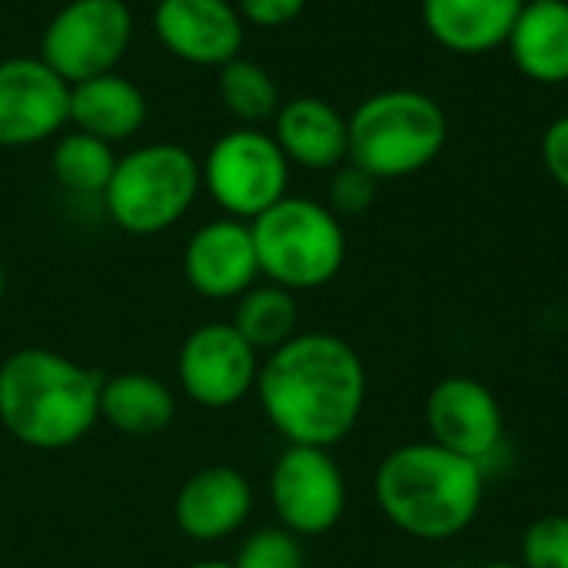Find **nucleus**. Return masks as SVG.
Segmentation results:
<instances>
[{
    "mask_svg": "<svg viewBox=\"0 0 568 568\" xmlns=\"http://www.w3.org/2000/svg\"><path fill=\"white\" fill-rule=\"evenodd\" d=\"M363 356L333 333H296L260 359L256 399L286 446H339L366 409Z\"/></svg>",
    "mask_w": 568,
    "mask_h": 568,
    "instance_id": "obj_1",
    "label": "nucleus"
},
{
    "mask_svg": "<svg viewBox=\"0 0 568 568\" xmlns=\"http://www.w3.org/2000/svg\"><path fill=\"white\" fill-rule=\"evenodd\" d=\"M383 519L416 542H449L473 529L486 503V466L429 439L389 449L373 473Z\"/></svg>",
    "mask_w": 568,
    "mask_h": 568,
    "instance_id": "obj_2",
    "label": "nucleus"
},
{
    "mask_svg": "<svg viewBox=\"0 0 568 568\" xmlns=\"http://www.w3.org/2000/svg\"><path fill=\"white\" fill-rule=\"evenodd\" d=\"M103 376L63 353L27 346L0 363V426L27 449L77 446L100 419Z\"/></svg>",
    "mask_w": 568,
    "mask_h": 568,
    "instance_id": "obj_3",
    "label": "nucleus"
},
{
    "mask_svg": "<svg viewBox=\"0 0 568 568\" xmlns=\"http://www.w3.org/2000/svg\"><path fill=\"white\" fill-rule=\"evenodd\" d=\"M449 140L443 103L423 90L393 87L366 97L349 113V163L379 183L403 180L439 160Z\"/></svg>",
    "mask_w": 568,
    "mask_h": 568,
    "instance_id": "obj_4",
    "label": "nucleus"
},
{
    "mask_svg": "<svg viewBox=\"0 0 568 568\" xmlns=\"http://www.w3.org/2000/svg\"><path fill=\"white\" fill-rule=\"evenodd\" d=\"M260 276L290 293L320 290L333 283L346 263L343 220L320 200L283 196L253 223Z\"/></svg>",
    "mask_w": 568,
    "mask_h": 568,
    "instance_id": "obj_5",
    "label": "nucleus"
},
{
    "mask_svg": "<svg viewBox=\"0 0 568 568\" xmlns=\"http://www.w3.org/2000/svg\"><path fill=\"white\" fill-rule=\"evenodd\" d=\"M203 190L200 160L180 143H146L116 156L103 206L116 230L156 236L176 226Z\"/></svg>",
    "mask_w": 568,
    "mask_h": 568,
    "instance_id": "obj_6",
    "label": "nucleus"
},
{
    "mask_svg": "<svg viewBox=\"0 0 568 568\" xmlns=\"http://www.w3.org/2000/svg\"><path fill=\"white\" fill-rule=\"evenodd\" d=\"M203 190L213 203L243 223H253L290 190V160L283 156L273 133L240 126L223 133L206 160L200 163Z\"/></svg>",
    "mask_w": 568,
    "mask_h": 568,
    "instance_id": "obj_7",
    "label": "nucleus"
},
{
    "mask_svg": "<svg viewBox=\"0 0 568 568\" xmlns=\"http://www.w3.org/2000/svg\"><path fill=\"white\" fill-rule=\"evenodd\" d=\"M133 43V10L126 0H67L40 37V60L70 87L113 73Z\"/></svg>",
    "mask_w": 568,
    "mask_h": 568,
    "instance_id": "obj_8",
    "label": "nucleus"
},
{
    "mask_svg": "<svg viewBox=\"0 0 568 568\" xmlns=\"http://www.w3.org/2000/svg\"><path fill=\"white\" fill-rule=\"evenodd\" d=\"M270 503L293 536H326L346 513V476L329 449L286 446L270 473Z\"/></svg>",
    "mask_w": 568,
    "mask_h": 568,
    "instance_id": "obj_9",
    "label": "nucleus"
},
{
    "mask_svg": "<svg viewBox=\"0 0 568 568\" xmlns=\"http://www.w3.org/2000/svg\"><path fill=\"white\" fill-rule=\"evenodd\" d=\"M260 353L233 323L196 326L176 353V383L203 409H230L256 389Z\"/></svg>",
    "mask_w": 568,
    "mask_h": 568,
    "instance_id": "obj_10",
    "label": "nucleus"
},
{
    "mask_svg": "<svg viewBox=\"0 0 568 568\" xmlns=\"http://www.w3.org/2000/svg\"><path fill=\"white\" fill-rule=\"evenodd\" d=\"M429 443L489 466L506 443V413L499 396L476 376H446L426 396Z\"/></svg>",
    "mask_w": 568,
    "mask_h": 568,
    "instance_id": "obj_11",
    "label": "nucleus"
},
{
    "mask_svg": "<svg viewBox=\"0 0 568 568\" xmlns=\"http://www.w3.org/2000/svg\"><path fill=\"white\" fill-rule=\"evenodd\" d=\"M70 123V83L40 57L0 60V146L53 140Z\"/></svg>",
    "mask_w": 568,
    "mask_h": 568,
    "instance_id": "obj_12",
    "label": "nucleus"
},
{
    "mask_svg": "<svg viewBox=\"0 0 568 568\" xmlns=\"http://www.w3.org/2000/svg\"><path fill=\"white\" fill-rule=\"evenodd\" d=\"M153 30L176 60L193 67H223L243 57L246 23L233 0H160Z\"/></svg>",
    "mask_w": 568,
    "mask_h": 568,
    "instance_id": "obj_13",
    "label": "nucleus"
},
{
    "mask_svg": "<svg viewBox=\"0 0 568 568\" xmlns=\"http://www.w3.org/2000/svg\"><path fill=\"white\" fill-rule=\"evenodd\" d=\"M183 276L203 300H240L260 280L253 230L243 220L220 216L203 223L183 250Z\"/></svg>",
    "mask_w": 568,
    "mask_h": 568,
    "instance_id": "obj_14",
    "label": "nucleus"
},
{
    "mask_svg": "<svg viewBox=\"0 0 568 568\" xmlns=\"http://www.w3.org/2000/svg\"><path fill=\"white\" fill-rule=\"evenodd\" d=\"M250 513L253 486L233 466H206L193 473L173 499L176 529L200 546L236 536L250 523Z\"/></svg>",
    "mask_w": 568,
    "mask_h": 568,
    "instance_id": "obj_15",
    "label": "nucleus"
},
{
    "mask_svg": "<svg viewBox=\"0 0 568 568\" xmlns=\"http://www.w3.org/2000/svg\"><path fill=\"white\" fill-rule=\"evenodd\" d=\"M273 140L290 166L336 170L349 160V116L323 97H293L273 116Z\"/></svg>",
    "mask_w": 568,
    "mask_h": 568,
    "instance_id": "obj_16",
    "label": "nucleus"
},
{
    "mask_svg": "<svg viewBox=\"0 0 568 568\" xmlns=\"http://www.w3.org/2000/svg\"><path fill=\"white\" fill-rule=\"evenodd\" d=\"M526 0H423V27L459 57H483L506 47Z\"/></svg>",
    "mask_w": 568,
    "mask_h": 568,
    "instance_id": "obj_17",
    "label": "nucleus"
},
{
    "mask_svg": "<svg viewBox=\"0 0 568 568\" xmlns=\"http://www.w3.org/2000/svg\"><path fill=\"white\" fill-rule=\"evenodd\" d=\"M506 47L532 83H568V0H526Z\"/></svg>",
    "mask_w": 568,
    "mask_h": 568,
    "instance_id": "obj_18",
    "label": "nucleus"
},
{
    "mask_svg": "<svg viewBox=\"0 0 568 568\" xmlns=\"http://www.w3.org/2000/svg\"><path fill=\"white\" fill-rule=\"evenodd\" d=\"M70 123L73 130H83L106 143L130 140L146 123V97L116 70L90 77L70 87Z\"/></svg>",
    "mask_w": 568,
    "mask_h": 568,
    "instance_id": "obj_19",
    "label": "nucleus"
},
{
    "mask_svg": "<svg viewBox=\"0 0 568 568\" xmlns=\"http://www.w3.org/2000/svg\"><path fill=\"white\" fill-rule=\"evenodd\" d=\"M176 416L173 389L150 373H116L103 379L100 419L130 439H153L170 429Z\"/></svg>",
    "mask_w": 568,
    "mask_h": 568,
    "instance_id": "obj_20",
    "label": "nucleus"
},
{
    "mask_svg": "<svg viewBox=\"0 0 568 568\" xmlns=\"http://www.w3.org/2000/svg\"><path fill=\"white\" fill-rule=\"evenodd\" d=\"M230 323L260 356H270L300 333L296 293L276 286V283H256L236 300Z\"/></svg>",
    "mask_w": 568,
    "mask_h": 568,
    "instance_id": "obj_21",
    "label": "nucleus"
},
{
    "mask_svg": "<svg viewBox=\"0 0 568 568\" xmlns=\"http://www.w3.org/2000/svg\"><path fill=\"white\" fill-rule=\"evenodd\" d=\"M113 170H116L113 143L90 136L83 130H70V133L57 136L53 153H50V173L67 193L103 196Z\"/></svg>",
    "mask_w": 568,
    "mask_h": 568,
    "instance_id": "obj_22",
    "label": "nucleus"
},
{
    "mask_svg": "<svg viewBox=\"0 0 568 568\" xmlns=\"http://www.w3.org/2000/svg\"><path fill=\"white\" fill-rule=\"evenodd\" d=\"M216 90H220L226 113L240 126H260V123L273 120L280 103H283L280 87L270 77V70L260 67L256 60H246V57H236V60L220 67Z\"/></svg>",
    "mask_w": 568,
    "mask_h": 568,
    "instance_id": "obj_23",
    "label": "nucleus"
},
{
    "mask_svg": "<svg viewBox=\"0 0 568 568\" xmlns=\"http://www.w3.org/2000/svg\"><path fill=\"white\" fill-rule=\"evenodd\" d=\"M306 566V552H303V539L293 536L283 526H270V529H256L250 532L236 556L233 568H303Z\"/></svg>",
    "mask_w": 568,
    "mask_h": 568,
    "instance_id": "obj_24",
    "label": "nucleus"
},
{
    "mask_svg": "<svg viewBox=\"0 0 568 568\" xmlns=\"http://www.w3.org/2000/svg\"><path fill=\"white\" fill-rule=\"evenodd\" d=\"M523 568H568V516L549 513L526 526L519 542Z\"/></svg>",
    "mask_w": 568,
    "mask_h": 568,
    "instance_id": "obj_25",
    "label": "nucleus"
},
{
    "mask_svg": "<svg viewBox=\"0 0 568 568\" xmlns=\"http://www.w3.org/2000/svg\"><path fill=\"white\" fill-rule=\"evenodd\" d=\"M379 196V180L373 173H366L356 163H339L336 170H329V186H326V206L339 216V220H353L363 216L366 210H373Z\"/></svg>",
    "mask_w": 568,
    "mask_h": 568,
    "instance_id": "obj_26",
    "label": "nucleus"
},
{
    "mask_svg": "<svg viewBox=\"0 0 568 568\" xmlns=\"http://www.w3.org/2000/svg\"><path fill=\"white\" fill-rule=\"evenodd\" d=\"M306 0H236V10L243 17V23L263 27V30H276L293 23L303 13Z\"/></svg>",
    "mask_w": 568,
    "mask_h": 568,
    "instance_id": "obj_27",
    "label": "nucleus"
},
{
    "mask_svg": "<svg viewBox=\"0 0 568 568\" xmlns=\"http://www.w3.org/2000/svg\"><path fill=\"white\" fill-rule=\"evenodd\" d=\"M542 166L552 183L568 193V113L556 116L542 133Z\"/></svg>",
    "mask_w": 568,
    "mask_h": 568,
    "instance_id": "obj_28",
    "label": "nucleus"
},
{
    "mask_svg": "<svg viewBox=\"0 0 568 568\" xmlns=\"http://www.w3.org/2000/svg\"><path fill=\"white\" fill-rule=\"evenodd\" d=\"M186 568H233V562H220V559H206V562H193Z\"/></svg>",
    "mask_w": 568,
    "mask_h": 568,
    "instance_id": "obj_29",
    "label": "nucleus"
},
{
    "mask_svg": "<svg viewBox=\"0 0 568 568\" xmlns=\"http://www.w3.org/2000/svg\"><path fill=\"white\" fill-rule=\"evenodd\" d=\"M479 568H523L519 562H509V559H496V562H486V566Z\"/></svg>",
    "mask_w": 568,
    "mask_h": 568,
    "instance_id": "obj_30",
    "label": "nucleus"
},
{
    "mask_svg": "<svg viewBox=\"0 0 568 568\" xmlns=\"http://www.w3.org/2000/svg\"><path fill=\"white\" fill-rule=\"evenodd\" d=\"M3 293H7V273H3V263H0V300H3Z\"/></svg>",
    "mask_w": 568,
    "mask_h": 568,
    "instance_id": "obj_31",
    "label": "nucleus"
},
{
    "mask_svg": "<svg viewBox=\"0 0 568 568\" xmlns=\"http://www.w3.org/2000/svg\"><path fill=\"white\" fill-rule=\"evenodd\" d=\"M393 568H403V566H393Z\"/></svg>",
    "mask_w": 568,
    "mask_h": 568,
    "instance_id": "obj_32",
    "label": "nucleus"
}]
</instances>
